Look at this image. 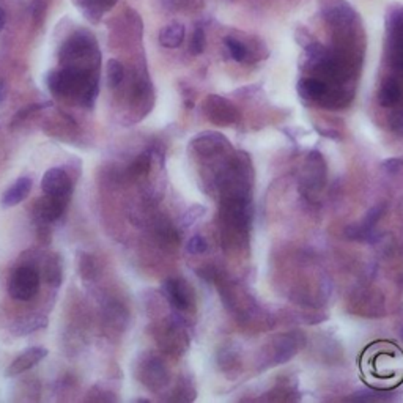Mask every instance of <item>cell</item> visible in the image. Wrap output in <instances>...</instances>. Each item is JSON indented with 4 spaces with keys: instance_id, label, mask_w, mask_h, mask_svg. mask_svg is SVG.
<instances>
[{
    "instance_id": "7",
    "label": "cell",
    "mask_w": 403,
    "mask_h": 403,
    "mask_svg": "<svg viewBox=\"0 0 403 403\" xmlns=\"http://www.w3.org/2000/svg\"><path fill=\"white\" fill-rule=\"evenodd\" d=\"M324 178H326V167H324L322 155L318 152H312L306 159L303 183L306 188H309V191H320L324 184Z\"/></svg>"
},
{
    "instance_id": "13",
    "label": "cell",
    "mask_w": 403,
    "mask_h": 403,
    "mask_svg": "<svg viewBox=\"0 0 403 403\" xmlns=\"http://www.w3.org/2000/svg\"><path fill=\"white\" fill-rule=\"evenodd\" d=\"M30 189H32V180L30 178H19L15 184H11L8 191L5 192L2 197V205L3 207H16L19 205L21 202H24L30 194Z\"/></svg>"
},
{
    "instance_id": "32",
    "label": "cell",
    "mask_w": 403,
    "mask_h": 403,
    "mask_svg": "<svg viewBox=\"0 0 403 403\" xmlns=\"http://www.w3.org/2000/svg\"><path fill=\"white\" fill-rule=\"evenodd\" d=\"M402 164H403V162L400 159H388V161H384L383 167L386 169L388 173H390V175H394V173H397L402 169Z\"/></svg>"
},
{
    "instance_id": "34",
    "label": "cell",
    "mask_w": 403,
    "mask_h": 403,
    "mask_svg": "<svg viewBox=\"0 0 403 403\" xmlns=\"http://www.w3.org/2000/svg\"><path fill=\"white\" fill-rule=\"evenodd\" d=\"M2 93H3V88H2V82H0V103H2V100H3Z\"/></svg>"
},
{
    "instance_id": "27",
    "label": "cell",
    "mask_w": 403,
    "mask_h": 403,
    "mask_svg": "<svg viewBox=\"0 0 403 403\" xmlns=\"http://www.w3.org/2000/svg\"><path fill=\"white\" fill-rule=\"evenodd\" d=\"M205 43H207L205 32H203L202 29H197L191 40V47H189L191 54H194V56H200L203 49H205Z\"/></svg>"
},
{
    "instance_id": "10",
    "label": "cell",
    "mask_w": 403,
    "mask_h": 403,
    "mask_svg": "<svg viewBox=\"0 0 403 403\" xmlns=\"http://www.w3.org/2000/svg\"><path fill=\"white\" fill-rule=\"evenodd\" d=\"M66 205H68V197H54L46 194L37 202L35 213L43 222H54L62 218Z\"/></svg>"
},
{
    "instance_id": "30",
    "label": "cell",
    "mask_w": 403,
    "mask_h": 403,
    "mask_svg": "<svg viewBox=\"0 0 403 403\" xmlns=\"http://www.w3.org/2000/svg\"><path fill=\"white\" fill-rule=\"evenodd\" d=\"M351 399L354 400H393L394 395L393 394H384V393H358L351 395Z\"/></svg>"
},
{
    "instance_id": "19",
    "label": "cell",
    "mask_w": 403,
    "mask_h": 403,
    "mask_svg": "<svg viewBox=\"0 0 403 403\" xmlns=\"http://www.w3.org/2000/svg\"><path fill=\"white\" fill-rule=\"evenodd\" d=\"M156 238H158V242L162 248H167V249H173L180 243L178 232L175 230V227L167 221H162L158 226H156Z\"/></svg>"
},
{
    "instance_id": "33",
    "label": "cell",
    "mask_w": 403,
    "mask_h": 403,
    "mask_svg": "<svg viewBox=\"0 0 403 403\" xmlns=\"http://www.w3.org/2000/svg\"><path fill=\"white\" fill-rule=\"evenodd\" d=\"M3 26H5V11L0 8V30L3 29Z\"/></svg>"
},
{
    "instance_id": "20",
    "label": "cell",
    "mask_w": 403,
    "mask_h": 403,
    "mask_svg": "<svg viewBox=\"0 0 403 403\" xmlns=\"http://www.w3.org/2000/svg\"><path fill=\"white\" fill-rule=\"evenodd\" d=\"M106 74H107V86H109L111 88H117L125 77L123 65L116 58L109 60V62H107Z\"/></svg>"
},
{
    "instance_id": "11",
    "label": "cell",
    "mask_w": 403,
    "mask_h": 403,
    "mask_svg": "<svg viewBox=\"0 0 403 403\" xmlns=\"http://www.w3.org/2000/svg\"><path fill=\"white\" fill-rule=\"evenodd\" d=\"M47 356V350L46 348H40V347H33V348H29V350L22 351V354H19L13 363L8 365L7 372H5V375L7 377H17L24 374V372H27L32 369V367L37 365L38 363H41L45 358Z\"/></svg>"
},
{
    "instance_id": "35",
    "label": "cell",
    "mask_w": 403,
    "mask_h": 403,
    "mask_svg": "<svg viewBox=\"0 0 403 403\" xmlns=\"http://www.w3.org/2000/svg\"><path fill=\"white\" fill-rule=\"evenodd\" d=\"M400 335H402V340H403V329H402V333H400Z\"/></svg>"
},
{
    "instance_id": "21",
    "label": "cell",
    "mask_w": 403,
    "mask_h": 403,
    "mask_svg": "<svg viewBox=\"0 0 403 403\" xmlns=\"http://www.w3.org/2000/svg\"><path fill=\"white\" fill-rule=\"evenodd\" d=\"M150 167H152V156H150V153H142L131 162L129 175L134 178L147 175L150 172Z\"/></svg>"
},
{
    "instance_id": "29",
    "label": "cell",
    "mask_w": 403,
    "mask_h": 403,
    "mask_svg": "<svg viewBox=\"0 0 403 403\" xmlns=\"http://www.w3.org/2000/svg\"><path fill=\"white\" fill-rule=\"evenodd\" d=\"M208 249V244L205 242V238L200 237V235H196L192 237L188 243V251L191 254H203Z\"/></svg>"
},
{
    "instance_id": "9",
    "label": "cell",
    "mask_w": 403,
    "mask_h": 403,
    "mask_svg": "<svg viewBox=\"0 0 403 403\" xmlns=\"http://www.w3.org/2000/svg\"><path fill=\"white\" fill-rule=\"evenodd\" d=\"M191 147L196 150V153L212 158V156L224 152L226 148H230V143L218 132H203V134L194 137V141L191 142Z\"/></svg>"
},
{
    "instance_id": "8",
    "label": "cell",
    "mask_w": 403,
    "mask_h": 403,
    "mask_svg": "<svg viewBox=\"0 0 403 403\" xmlns=\"http://www.w3.org/2000/svg\"><path fill=\"white\" fill-rule=\"evenodd\" d=\"M41 189L45 194L54 197H68L71 196V180L63 169L54 167L46 173L41 180Z\"/></svg>"
},
{
    "instance_id": "16",
    "label": "cell",
    "mask_w": 403,
    "mask_h": 403,
    "mask_svg": "<svg viewBox=\"0 0 403 403\" xmlns=\"http://www.w3.org/2000/svg\"><path fill=\"white\" fill-rule=\"evenodd\" d=\"M184 40V27L178 22H172L166 26L159 33V43L167 49H175Z\"/></svg>"
},
{
    "instance_id": "1",
    "label": "cell",
    "mask_w": 403,
    "mask_h": 403,
    "mask_svg": "<svg viewBox=\"0 0 403 403\" xmlns=\"http://www.w3.org/2000/svg\"><path fill=\"white\" fill-rule=\"evenodd\" d=\"M47 86L54 95L63 96H79L86 103H92L96 96V84L88 70L81 68H65L62 71H54L47 76Z\"/></svg>"
},
{
    "instance_id": "14",
    "label": "cell",
    "mask_w": 403,
    "mask_h": 403,
    "mask_svg": "<svg viewBox=\"0 0 403 403\" xmlns=\"http://www.w3.org/2000/svg\"><path fill=\"white\" fill-rule=\"evenodd\" d=\"M188 340L184 335V331L180 329L175 323H169L161 333V347L167 351H182L183 344Z\"/></svg>"
},
{
    "instance_id": "18",
    "label": "cell",
    "mask_w": 403,
    "mask_h": 403,
    "mask_svg": "<svg viewBox=\"0 0 403 403\" xmlns=\"http://www.w3.org/2000/svg\"><path fill=\"white\" fill-rule=\"evenodd\" d=\"M47 324V320L45 317H27L22 320H17L13 326L10 328L11 334L13 335H27L35 331L43 329Z\"/></svg>"
},
{
    "instance_id": "23",
    "label": "cell",
    "mask_w": 403,
    "mask_h": 403,
    "mask_svg": "<svg viewBox=\"0 0 403 403\" xmlns=\"http://www.w3.org/2000/svg\"><path fill=\"white\" fill-rule=\"evenodd\" d=\"M399 29L394 35V47H393V62L394 66L403 73V24H399Z\"/></svg>"
},
{
    "instance_id": "5",
    "label": "cell",
    "mask_w": 403,
    "mask_h": 403,
    "mask_svg": "<svg viewBox=\"0 0 403 403\" xmlns=\"http://www.w3.org/2000/svg\"><path fill=\"white\" fill-rule=\"evenodd\" d=\"M139 380L152 393H158L169 381L166 365L156 358H148L139 369Z\"/></svg>"
},
{
    "instance_id": "26",
    "label": "cell",
    "mask_w": 403,
    "mask_h": 403,
    "mask_svg": "<svg viewBox=\"0 0 403 403\" xmlns=\"http://www.w3.org/2000/svg\"><path fill=\"white\" fill-rule=\"evenodd\" d=\"M226 45H227V49L230 52V56L233 60H237V62H243L248 56V49H246L243 43H239L238 40L235 38H227L226 40Z\"/></svg>"
},
{
    "instance_id": "4",
    "label": "cell",
    "mask_w": 403,
    "mask_h": 403,
    "mask_svg": "<svg viewBox=\"0 0 403 403\" xmlns=\"http://www.w3.org/2000/svg\"><path fill=\"white\" fill-rule=\"evenodd\" d=\"M96 51V45L90 35H74L73 38L66 41L60 52V60L62 63H74L77 60H86L93 56Z\"/></svg>"
},
{
    "instance_id": "3",
    "label": "cell",
    "mask_w": 403,
    "mask_h": 403,
    "mask_svg": "<svg viewBox=\"0 0 403 403\" xmlns=\"http://www.w3.org/2000/svg\"><path fill=\"white\" fill-rule=\"evenodd\" d=\"M203 112L214 125L230 126L238 122V111L233 104L221 96H210L203 104Z\"/></svg>"
},
{
    "instance_id": "22",
    "label": "cell",
    "mask_w": 403,
    "mask_h": 403,
    "mask_svg": "<svg viewBox=\"0 0 403 403\" xmlns=\"http://www.w3.org/2000/svg\"><path fill=\"white\" fill-rule=\"evenodd\" d=\"M45 278L52 287H58L62 284V267L57 257H51L45 264Z\"/></svg>"
},
{
    "instance_id": "17",
    "label": "cell",
    "mask_w": 403,
    "mask_h": 403,
    "mask_svg": "<svg viewBox=\"0 0 403 403\" xmlns=\"http://www.w3.org/2000/svg\"><path fill=\"white\" fill-rule=\"evenodd\" d=\"M402 90L400 84L397 82L394 77H389L383 82V86L380 88V95H378V101L383 107H393L400 101Z\"/></svg>"
},
{
    "instance_id": "12",
    "label": "cell",
    "mask_w": 403,
    "mask_h": 403,
    "mask_svg": "<svg viewBox=\"0 0 403 403\" xmlns=\"http://www.w3.org/2000/svg\"><path fill=\"white\" fill-rule=\"evenodd\" d=\"M164 292L169 298L171 304L178 310H188L192 303V293L184 280L169 279L164 284Z\"/></svg>"
},
{
    "instance_id": "2",
    "label": "cell",
    "mask_w": 403,
    "mask_h": 403,
    "mask_svg": "<svg viewBox=\"0 0 403 403\" xmlns=\"http://www.w3.org/2000/svg\"><path fill=\"white\" fill-rule=\"evenodd\" d=\"M40 290V274L32 267L17 268L10 282V294L16 301L32 299Z\"/></svg>"
},
{
    "instance_id": "15",
    "label": "cell",
    "mask_w": 403,
    "mask_h": 403,
    "mask_svg": "<svg viewBox=\"0 0 403 403\" xmlns=\"http://www.w3.org/2000/svg\"><path fill=\"white\" fill-rule=\"evenodd\" d=\"M298 92L304 100L309 101H323L324 96L328 95L329 88L326 84L314 77H308L298 84Z\"/></svg>"
},
{
    "instance_id": "25",
    "label": "cell",
    "mask_w": 403,
    "mask_h": 403,
    "mask_svg": "<svg viewBox=\"0 0 403 403\" xmlns=\"http://www.w3.org/2000/svg\"><path fill=\"white\" fill-rule=\"evenodd\" d=\"M328 19L334 24H344L351 21L353 11L347 7V5H339V7H334L328 11L326 15Z\"/></svg>"
},
{
    "instance_id": "31",
    "label": "cell",
    "mask_w": 403,
    "mask_h": 403,
    "mask_svg": "<svg viewBox=\"0 0 403 403\" xmlns=\"http://www.w3.org/2000/svg\"><path fill=\"white\" fill-rule=\"evenodd\" d=\"M390 129H393L397 136L403 137V111H397L389 118Z\"/></svg>"
},
{
    "instance_id": "6",
    "label": "cell",
    "mask_w": 403,
    "mask_h": 403,
    "mask_svg": "<svg viewBox=\"0 0 403 403\" xmlns=\"http://www.w3.org/2000/svg\"><path fill=\"white\" fill-rule=\"evenodd\" d=\"M304 347V335L299 333H287L279 335L273 344V363L284 364L288 363L299 348Z\"/></svg>"
},
{
    "instance_id": "24",
    "label": "cell",
    "mask_w": 403,
    "mask_h": 403,
    "mask_svg": "<svg viewBox=\"0 0 403 403\" xmlns=\"http://www.w3.org/2000/svg\"><path fill=\"white\" fill-rule=\"evenodd\" d=\"M79 273H81L82 278L87 279V280H92L96 278V276H98V267H96V263L92 257L87 255V254L81 255Z\"/></svg>"
},
{
    "instance_id": "28",
    "label": "cell",
    "mask_w": 403,
    "mask_h": 403,
    "mask_svg": "<svg viewBox=\"0 0 403 403\" xmlns=\"http://www.w3.org/2000/svg\"><path fill=\"white\" fill-rule=\"evenodd\" d=\"M81 2L87 10L98 11V15H101V11L112 8L117 0H81Z\"/></svg>"
}]
</instances>
